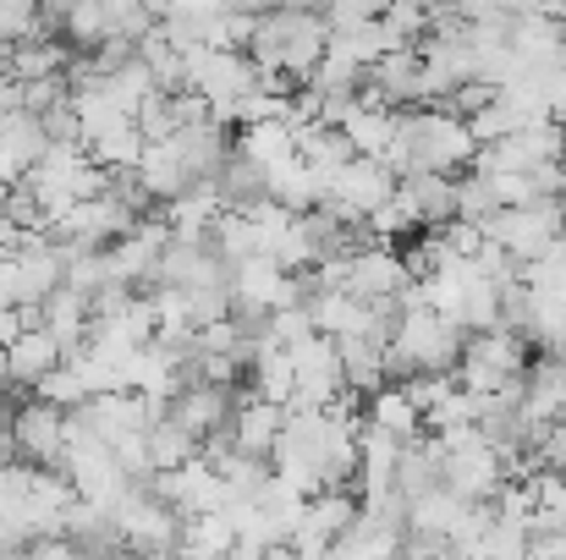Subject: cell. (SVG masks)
<instances>
[{
    "mask_svg": "<svg viewBox=\"0 0 566 560\" xmlns=\"http://www.w3.org/2000/svg\"><path fill=\"white\" fill-rule=\"evenodd\" d=\"M331 50V17L325 11H297V6H270L253 28V66H259V83L275 77V72H292L297 83H308V72L325 61Z\"/></svg>",
    "mask_w": 566,
    "mask_h": 560,
    "instance_id": "6da1fadb",
    "label": "cell"
},
{
    "mask_svg": "<svg viewBox=\"0 0 566 560\" xmlns=\"http://www.w3.org/2000/svg\"><path fill=\"white\" fill-rule=\"evenodd\" d=\"M462 347H468V330L434 303L401 308L390 330V379H407L418 369H457Z\"/></svg>",
    "mask_w": 566,
    "mask_h": 560,
    "instance_id": "7a4b0ae2",
    "label": "cell"
},
{
    "mask_svg": "<svg viewBox=\"0 0 566 560\" xmlns=\"http://www.w3.org/2000/svg\"><path fill=\"white\" fill-rule=\"evenodd\" d=\"M523 341H528V336H523V330H512V325L468 330V347H462V358H457V379H462L468 390H479V395L506 390L512 379H523V369H528Z\"/></svg>",
    "mask_w": 566,
    "mask_h": 560,
    "instance_id": "3957f363",
    "label": "cell"
},
{
    "mask_svg": "<svg viewBox=\"0 0 566 560\" xmlns=\"http://www.w3.org/2000/svg\"><path fill=\"white\" fill-rule=\"evenodd\" d=\"M562 214H566V198H534V203H506V209H495L490 220H484V231H490V242H501L517 264H528V258H539V253H551L556 242H562Z\"/></svg>",
    "mask_w": 566,
    "mask_h": 560,
    "instance_id": "277c9868",
    "label": "cell"
},
{
    "mask_svg": "<svg viewBox=\"0 0 566 560\" xmlns=\"http://www.w3.org/2000/svg\"><path fill=\"white\" fill-rule=\"evenodd\" d=\"M396 182H401V177L385 166V155H353V160L325 182V198H319V203H325L331 214H342L347 225H369V214L396 192Z\"/></svg>",
    "mask_w": 566,
    "mask_h": 560,
    "instance_id": "5b68a950",
    "label": "cell"
},
{
    "mask_svg": "<svg viewBox=\"0 0 566 560\" xmlns=\"http://www.w3.org/2000/svg\"><path fill=\"white\" fill-rule=\"evenodd\" d=\"M231 292H237V308H242L248 319H270L275 308L308 303V286L297 281V270H286V264L270 258V253H253V258L231 264Z\"/></svg>",
    "mask_w": 566,
    "mask_h": 560,
    "instance_id": "8992f818",
    "label": "cell"
},
{
    "mask_svg": "<svg viewBox=\"0 0 566 560\" xmlns=\"http://www.w3.org/2000/svg\"><path fill=\"white\" fill-rule=\"evenodd\" d=\"M61 473L72 478V489H77L83 500H99V506H116V500L133 489V478H127L122 456L111 451V440H77V445H66Z\"/></svg>",
    "mask_w": 566,
    "mask_h": 560,
    "instance_id": "52a82bcc",
    "label": "cell"
},
{
    "mask_svg": "<svg viewBox=\"0 0 566 560\" xmlns=\"http://www.w3.org/2000/svg\"><path fill=\"white\" fill-rule=\"evenodd\" d=\"M292 369H297V395L292 406H331L347 390V369H342V347L336 336L314 330L308 341L292 347Z\"/></svg>",
    "mask_w": 566,
    "mask_h": 560,
    "instance_id": "ba28073f",
    "label": "cell"
},
{
    "mask_svg": "<svg viewBox=\"0 0 566 560\" xmlns=\"http://www.w3.org/2000/svg\"><path fill=\"white\" fill-rule=\"evenodd\" d=\"M358 94H364V99H379V105H396V110H407V105L429 99V83H423V55H418L412 44L385 50L375 66L364 72V88H358Z\"/></svg>",
    "mask_w": 566,
    "mask_h": 560,
    "instance_id": "9c48e42d",
    "label": "cell"
},
{
    "mask_svg": "<svg viewBox=\"0 0 566 560\" xmlns=\"http://www.w3.org/2000/svg\"><path fill=\"white\" fill-rule=\"evenodd\" d=\"M11 434H17V451L39 467H61L66 462V406L55 401H22L11 412Z\"/></svg>",
    "mask_w": 566,
    "mask_h": 560,
    "instance_id": "30bf717a",
    "label": "cell"
},
{
    "mask_svg": "<svg viewBox=\"0 0 566 560\" xmlns=\"http://www.w3.org/2000/svg\"><path fill=\"white\" fill-rule=\"evenodd\" d=\"M407 281H412V270L396 253V242H379L375 236L369 247H353V281H347V292L369 297L379 308H396V297H401Z\"/></svg>",
    "mask_w": 566,
    "mask_h": 560,
    "instance_id": "8fae6325",
    "label": "cell"
},
{
    "mask_svg": "<svg viewBox=\"0 0 566 560\" xmlns=\"http://www.w3.org/2000/svg\"><path fill=\"white\" fill-rule=\"evenodd\" d=\"M342 347V369H347V384L358 395L379 390L390 379V336L385 330H353V336H336Z\"/></svg>",
    "mask_w": 566,
    "mask_h": 560,
    "instance_id": "7c38bea8",
    "label": "cell"
},
{
    "mask_svg": "<svg viewBox=\"0 0 566 560\" xmlns=\"http://www.w3.org/2000/svg\"><path fill=\"white\" fill-rule=\"evenodd\" d=\"M231 429H237V445L242 451L275 456V445L286 434V406L281 401H264V395H248L242 406H231Z\"/></svg>",
    "mask_w": 566,
    "mask_h": 560,
    "instance_id": "4fadbf2b",
    "label": "cell"
},
{
    "mask_svg": "<svg viewBox=\"0 0 566 560\" xmlns=\"http://www.w3.org/2000/svg\"><path fill=\"white\" fill-rule=\"evenodd\" d=\"M171 144H177V155H182V166H188L192 182H209V177L220 171V160L231 155V149H226V127H220L214 116H198L188 127H177Z\"/></svg>",
    "mask_w": 566,
    "mask_h": 560,
    "instance_id": "5bb4252c",
    "label": "cell"
},
{
    "mask_svg": "<svg viewBox=\"0 0 566 560\" xmlns=\"http://www.w3.org/2000/svg\"><path fill=\"white\" fill-rule=\"evenodd\" d=\"M61 358H66V347H61V336H55V330H44V325L22 330V336L6 347V369H11V384H39V379L55 369Z\"/></svg>",
    "mask_w": 566,
    "mask_h": 560,
    "instance_id": "9a60e30c",
    "label": "cell"
},
{
    "mask_svg": "<svg viewBox=\"0 0 566 560\" xmlns=\"http://www.w3.org/2000/svg\"><path fill=\"white\" fill-rule=\"evenodd\" d=\"M133 171H138V182L149 187V198H160V203H171L177 192H188L192 187L188 166H182V155H177V144H171V138H149Z\"/></svg>",
    "mask_w": 566,
    "mask_h": 560,
    "instance_id": "2e32d148",
    "label": "cell"
},
{
    "mask_svg": "<svg viewBox=\"0 0 566 560\" xmlns=\"http://www.w3.org/2000/svg\"><path fill=\"white\" fill-rule=\"evenodd\" d=\"M220 209H226V198H220V187L209 177V182H192L188 192H177L166 203V220H171L177 236H203L209 242V225L220 220Z\"/></svg>",
    "mask_w": 566,
    "mask_h": 560,
    "instance_id": "e0dca14e",
    "label": "cell"
},
{
    "mask_svg": "<svg viewBox=\"0 0 566 560\" xmlns=\"http://www.w3.org/2000/svg\"><path fill=\"white\" fill-rule=\"evenodd\" d=\"M237 149H242L248 160H259V166H264V177H270L275 166H286V160L297 155V133H292V116H270V121H253V127H242Z\"/></svg>",
    "mask_w": 566,
    "mask_h": 560,
    "instance_id": "ac0fdd59",
    "label": "cell"
},
{
    "mask_svg": "<svg viewBox=\"0 0 566 560\" xmlns=\"http://www.w3.org/2000/svg\"><path fill=\"white\" fill-rule=\"evenodd\" d=\"M369 423L385 429V434H396V440H418V429H423V406L407 395V384H379L369 390Z\"/></svg>",
    "mask_w": 566,
    "mask_h": 560,
    "instance_id": "d6986e66",
    "label": "cell"
},
{
    "mask_svg": "<svg viewBox=\"0 0 566 560\" xmlns=\"http://www.w3.org/2000/svg\"><path fill=\"white\" fill-rule=\"evenodd\" d=\"M66 44L61 39H17V44H6V77H17V83H28V77H50V72H66Z\"/></svg>",
    "mask_w": 566,
    "mask_h": 560,
    "instance_id": "ffe728a7",
    "label": "cell"
},
{
    "mask_svg": "<svg viewBox=\"0 0 566 560\" xmlns=\"http://www.w3.org/2000/svg\"><path fill=\"white\" fill-rule=\"evenodd\" d=\"M209 242H214V253L226 264H242V258L264 253V231H259V220L248 209H220V220L209 225Z\"/></svg>",
    "mask_w": 566,
    "mask_h": 560,
    "instance_id": "44dd1931",
    "label": "cell"
},
{
    "mask_svg": "<svg viewBox=\"0 0 566 560\" xmlns=\"http://www.w3.org/2000/svg\"><path fill=\"white\" fill-rule=\"evenodd\" d=\"M429 220H423V209H418V198L407 192V187L396 182V192L379 203L375 214H369V236H379V242H401V236H418Z\"/></svg>",
    "mask_w": 566,
    "mask_h": 560,
    "instance_id": "7402d4cb",
    "label": "cell"
},
{
    "mask_svg": "<svg viewBox=\"0 0 566 560\" xmlns=\"http://www.w3.org/2000/svg\"><path fill=\"white\" fill-rule=\"evenodd\" d=\"M149 456H155V473L160 467H182V462H192V456H203V440L192 434L182 418H155L149 423Z\"/></svg>",
    "mask_w": 566,
    "mask_h": 560,
    "instance_id": "603a6c76",
    "label": "cell"
},
{
    "mask_svg": "<svg viewBox=\"0 0 566 560\" xmlns=\"http://www.w3.org/2000/svg\"><path fill=\"white\" fill-rule=\"evenodd\" d=\"M401 187L418 198V209H423L429 225H446L457 214V177L451 171H407Z\"/></svg>",
    "mask_w": 566,
    "mask_h": 560,
    "instance_id": "cb8c5ba5",
    "label": "cell"
},
{
    "mask_svg": "<svg viewBox=\"0 0 566 560\" xmlns=\"http://www.w3.org/2000/svg\"><path fill=\"white\" fill-rule=\"evenodd\" d=\"M144 127H138V116H127V121H116V127H105L94 144H88V155L99 160V166H111V171H127V166H138V155H144Z\"/></svg>",
    "mask_w": 566,
    "mask_h": 560,
    "instance_id": "d4e9b609",
    "label": "cell"
},
{
    "mask_svg": "<svg viewBox=\"0 0 566 560\" xmlns=\"http://www.w3.org/2000/svg\"><path fill=\"white\" fill-rule=\"evenodd\" d=\"M155 88H160V83H155V72L144 66V55H133L127 66H116V72L105 77V94H111L127 116H138V110H144V99H149Z\"/></svg>",
    "mask_w": 566,
    "mask_h": 560,
    "instance_id": "484cf974",
    "label": "cell"
},
{
    "mask_svg": "<svg viewBox=\"0 0 566 560\" xmlns=\"http://www.w3.org/2000/svg\"><path fill=\"white\" fill-rule=\"evenodd\" d=\"M99 11H105V39H133V44L160 22L149 0H99Z\"/></svg>",
    "mask_w": 566,
    "mask_h": 560,
    "instance_id": "4316f807",
    "label": "cell"
},
{
    "mask_svg": "<svg viewBox=\"0 0 566 560\" xmlns=\"http://www.w3.org/2000/svg\"><path fill=\"white\" fill-rule=\"evenodd\" d=\"M33 395H39V401H55V406H66V412H72V406H83L94 390H88V379H83V369H77L72 358H61L55 369L33 384Z\"/></svg>",
    "mask_w": 566,
    "mask_h": 560,
    "instance_id": "83f0119b",
    "label": "cell"
},
{
    "mask_svg": "<svg viewBox=\"0 0 566 560\" xmlns=\"http://www.w3.org/2000/svg\"><path fill=\"white\" fill-rule=\"evenodd\" d=\"M61 33H66L77 50H99V44H105V11H99V0H66Z\"/></svg>",
    "mask_w": 566,
    "mask_h": 560,
    "instance_id": "f1b7e54d",
    "label": "cell"
},
{
    "mask_svg": "<svg viewBox=\"0 0 566 560\" xmlns=\"http://www.w3.org/2000/svg\"><path fill=\"white\" fill-rule=\"evenodd\" d=\"M495 209H501V198H495V182L484 171H473V177L457 182V214L462 220H490Z\"/></svg>",
    "mask_w": 566,
    "mask_h": 560,
    "instance_id": "f546056e",
    "label": "cell"
},
{
    "mask_svg": "<svg viewBox=\"0 0 566 560\" xmlns=\"http://www.w3.org/2000/svg\"><path fill=\"white\" fill-rule=\"evenodd\" d=\"M319 325H314V314H308V303H292V308H275L270 319H264V336H275L281 347H297V341H308Z\"/></svg>",
    "mask_w": 566,
    "mask_h": 560,
    "instance_id": "4dcf8cb0",
    "label": "cell"
},
{
    "mask_svg": "<svg viewBox=\"0 0 566 560\" xmlns=\"http://www.w3.org/2000/svg\"><path fill=\"white\" fill-rule=\"evenodd\" d=\"M248 358H237V352H198V379H209V384H237V373H242Z\"/></svg>",
    "mask_w": 566,
    "mask_h": 560,
    "instance_id": "1f68e13d",
    "label": "cell"
},
{
    "mask_svg": "<svg viewBox=\"0 0 566 560\" xmlns=\"http://www.w3.org/2000/svg\"><path fill=\"white\" fill-rule=\"evenodd\" d=\"M22 242H28V225H22V220H11V214L0 209V258H11Z\"/></svg>",
    "mask_w": 566,
    "mask_h": 560,
    "instance_id": "d6a6232c",
    "label": "cell"
},
{
    "mask_svg": "<svg viewBox=\"0 0 566 560\" xmlns=\"http://www.w3.org/2000/svg\"><path fill=\"white\" fill-rule=\"evenodd\" d=\"M28 325H22V314H17V303H0V347H11L17 336H22Z\"/></svg>",
    "mask_w": 566,
    "mask_h": 560,
    "instance_id": "836d02e7",
    "label": "cell"
},
{
    "mask_svg": "<svg viewBox=\"0 0 566 560\" xmlns=\"http://www.w3.org/2000/svg\"><path fill=\"white\" fill-rule=\"evenodd\" d=\"M226 6H237V11H259V17H264L275 0H226Z\"/></svg>",
    "mask_w": 566,
    "mask_h": 560,
    "instance_id": "e575fe53",
    "label": "cell"
},
{
    "mask_svg": "<svg viewBox=\"0 0 566 560\" xmlns=\"http://www.w3.org/2000/svg\"><path fill=\"white\" fill-rule=\"evenodd\" d=\"M275 6H297V11H331V0H275Z\"/></svg>",
    "mask_w": 566,
    "mask_h": 560,
    "instance_id": "d590c367",
    "label": "cell"
},
{
    "mask_svg": "<svg viewBox=\"0 0 566 560\" xmlns=\"http://www.w3.org/2000/svg\"><path fill=\"white\" fill-rule=\"evenodd\" d=\"M534 6H539V11H551V17H562V22H566V0H534Z\"/></svg>",
    "mask_w": 566,
    "mask_h": 560,
    "instance_id": "8d00e7d4",
    "label": "cell"
},
{
    "mask_svg": "<svg viewBox=\"0 0 566 560\" xmlns=\"http://www.w3.org/2000/svg\"><path fill=\"white\" fill-rule=\"evenodd\" d=\"M556 121H562V127H566V94H562V99H556Z\"/></svg>",
    "mask_w": 566,
    "mask_h": 560,
    "instance_id": "74e56055",
    "label": "cell"
}]
</instances>
